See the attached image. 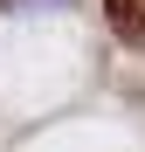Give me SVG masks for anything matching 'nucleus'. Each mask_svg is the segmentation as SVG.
<instances>
[{"label": "nucleus", "mask_w": 145, "mask_h": 152, "mask_svg": "<svg viewBox=\"0 0 145 152\" xmlns=\"http://www.w3.org/2000/svg\"><path fill=\"white\" fill-rule=\"evenodd\" d=\"M104 21H111V35H117V42L145 48V0H104Z\"/></svg>", "instance_id": "f257e3e1"}]
</instances>
